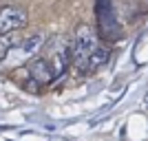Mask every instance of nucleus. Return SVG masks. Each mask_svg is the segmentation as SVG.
Returning <instances> with one entry per match:
<instances>
[{"instance_id": "obj_7", "label": "nucleus", "mask_w": 148, "mask_h": 141, "mask_svg": "<svg viewBox=\"0 0 148 141\" xmlns=\"http://www.w3.org/2000/svg\"><path fill=\"white\" fill-rule=\"evenodd\" d=\"M16 46H18V35H13V33L0 35V60H5Z\"/></svg>"}, {"instance_id": "obj_5", "label": "nucleus", "mask_w": 148, "mask_h": 141, "mask_svg": "<svg viewBox=\"0 0 148 141\" xmlns=\"http://www.w3.org/2000/svg\"><path fill=\"white\" fill-rule=\"evenodd\" d=\"M29 75H31V80L38 82L40 86L51 84V82L56 80V71L51 66V62L44 60V57H38V60H33L29 64Z\"/></svg>"}, {"instance_id": "obj_8", "label": "nucleus", "mask_w": 148, "mask_h": 141, "mask_svg": "<svg viewBox=\"0 0 148 141\" xmlns=\"http://www.w3.org/2000/svg\"><path fill=\"white\" fill-rule=\"evenodd\" d=\"M144 104H146V106H148V97H146V99H144Z\"/></svg>"}, {"instance_id": "obj_2", "label": "nucleus", "mask_w": 148, "mask_h": 141, "mask_svg": "<svg viewBox=\"0 0 148 141\" xmlns=\"http://www.w3.org/2000/svg\"><path fill=\"white\" fill-rule=\"evenodd\" d=\"M95 13H97L99 35L104 37V40H117L119 37V22H117V18H115L113 2L111 0H97Z\"/></svg>"}, {"instance_id": "obj_1", "label": "nucleus", "mask_w": 148, "mask_h": 141, "mask_svg": "<svg viewBox=\"0 0 148 141\" xmlns=\"http://www.w3.org/2000/svg\"><path fill=\"white\" fill-rule=\"evenodd\" d=\"M97 49V42H95V33L88 25H80L75 29L73 42L69 44V53H71V64L77 68H86L91 55Z\"/></svg>"}, {"instance_id": "obj_3", "label": "nucleus", "mask_w": 148, "mask_h": 141, "mask_svg": "<svg viewBox=\"0 0 148 141\" xmlns=\"http://www.w3.org/2000/svg\"><path fill=\"white\" fill-rule=\"evenodd\" d=\"M27 25V13L16 7H2L0 9V35L13 33Z\"/></svg>"}, {"instance_id": "obj_6", "label": "nucleus", "mask_w": 148, "mask_h": 141, "mask_svg": "<svg viewBox=\"0 0 148 141\" xmlns=\"http://www.w3.org/2000/svg\"><path fill=\"white\" fill-rule=\"evenodd\" d=\"M108 55H111V53H108V49L97 46V49H95V53L91 55V60H88V64H86V68H84V71H88V73H91V71H97L99 66H104L106 62H108Z\"/></svg>"}, {"instance_id": "obj_4", "label": "nucleus", "mask_w": 148, "mask_h": 141, "mask_svg": "<svg viewBox=\"0 0 148 141\" xmlns=\"http://www.w3.org/2000/svg\"><path fill=\"white\" fill-rule=\"evenodd\" d=\"M42 46H44V35L38 33V35H31V37H27V40H22L9 55H11L13 62H27V60H33L36 53H40Z\"/></svg>"}]
</instances>
